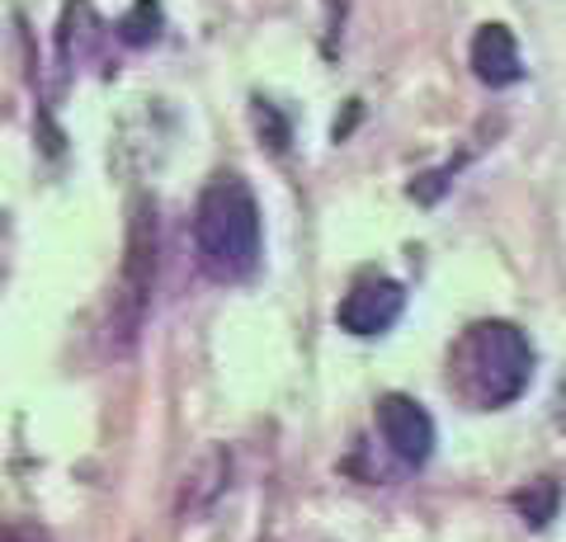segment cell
Returning <instances> with one entry per match:
<instances>
[{
  "mask_svg": "<svg viewBox=\"0 0 566 542\" xmlns=\"http://www.w3.org/2000/svg\"><path fill=\"white\" fill-rule=\"evenodd\" d=\"M449 382L472 406H510L534 382V344L515 321H476L449 354Z\"/></svg>",
  "mask_w": 566,
  "mask_h": 542,
  "instance_id": "obj_2",
  "label": "cell"
},
{
  "mask_svg": "<svg viewBox=\"0 0 566 542\" xmlns=\"http://www.w3.org/2000/svg\"><path fill=\"white\" fill-rule=\"evenodd\" d=\"M557 500H562V491H557L553 477H538V481H528V486H520V491L510 496V504L524 514L528 529H547V523L557 519Z\"/></svg>",
  "mask_w": 566,
  "mask_h": 542,
  "instance_id": "obj_8",
  "label": "cell"
},
{
  "mask_svg": "<svg viewBox=\"0 0 566 542\" xmlns=\"http://www.w3.org/2000/svg\"><path fill=\"white\" fill-rule=\"evenodd\" d=\"M227 477H232V453L227 448H208L199 463L185 471L180 486V514H203L218 504V496L227 491Z\"/></svg>",
  "mask_w": 566,
  "mask_h": 542,
  "instance_id": "obj_7",
  "label": "cell"
},
{
  "mask_svg": "<svg viewBox=\"0 0 566 542\" xmlns=\"http://www.w3.org/2000/svg\"><path fill=\"white\" fill-rule=\"evenodd\" d=\"M374 415H378V429H382L387 448H392L406 467H424V463H430V453H434V419H430V411H424L416 396L387 392V396H378Z\"/></svg>",
  "mask_w": 566,
  "mask_h": 542,
  "instance_id": "obj_5",
  "label": "cell"
},
{
  "mask_svg": "<svg viewBox=\"0 0 566 542\" xmlns=\"http://www.w3.org/2000/svg\"><path fill=\"white\" fill-rule=\"evenodd\" d=\"M0 542H29L24 529H0Z\"/></svg>",
  "mask_w": 566,
  "mask_h": 542,
  "instance_id": "obj_11",
  "label": "cell"
},
{
  "mask_svg": "<svg viewBox=\"0 0 566 542\" xmlns=\"http://www.w3.org/2000/svg\"><path fill=\"white\" fill-rule=\"evenodd\" d=\"M472 76L491 85V91H505V85H515L524 76V62H520V43L515 33H510L505 24H482L472 33Z\"/></svg>",
  "mask_w": 566,
  "mask_h": 542,
  "instance_id": "obj_6",
  "label": "cell"
},
{
  "mask_svg": "<svg viewBox=\"0 0 566 542\" xmlns=\"http://www.w3.org/2000/svg\"><path fill=\"white\" fill-rule=\"evenodd\" d=\"M118 39L128 47L156 43V39H161V6H156V0H137V6L118 20Z\"/></svg>",
  "mask_w": 566,
  "mask_h": 542,
  "instance_id": "obj_9",
  "label": "cell"
},
{
  "mask_svg": "<svg viewBox=\"0 0 566 542\" xmlns=\"http://www.w3.org/2000/svg\"><path fill=\"white\" fill-rule=\"evenodd\" d=\"M251 114H255V132L270 142V151H283L289 147V118H283L270 99H255L251 104Z\"/></svg>",
  "mask_w": 566,
  "mask_h": 542,
  "instance_id": "obj_10",
  "label": "cell"
},
{
  "mask_svg": "<svg viewBox=\"0 0 566 542\" xmlns=\"http://www.w3.org/2000/svg\"><path fill=\"white\" fill-rule=\"evenodd\" d=\"M406 311V288L397 278L387 274H364L354 278V288L340 297V307H335V321L349 336H382V330H392L397 317Z\"/></svg>",
  "mask_w": 566,
  "mask_h": 542,
  "instance_id": "obj_4",
  "label": "cell"
},
{
  "mask_svg": "<svg viewBox=\"0 0 566 542\" xmlns=\"http://www.w3.org/2000/svg\"><path fill=\"white\" fill-rule=\"evenodd\" d=\"M156 265H161V217L147 194H137L128 203V241H123V269H118V288L109 302V349L128 354L142 336L151 307V288H156Z\"/></svg>",
  "mask_w": 566,
  "mask_h": 542,
  "instance_id": "obj_3",
  "label": "cell"
},
{
  "mask_svg": "<svg viewBox=\"0 0 566 542\" xmlns=\"http://www.w3.org/2000/svg\"><path fill=\"white\" fill-rule=\"evenodd\" d=\"M193 255L212 284H245L264 259V226L255 189L241 174L222 170L203 184L193 203Z\"/></svg>",
  "mask_w": 566,
  "mask_h": 542,
  "instance_id": "obj_1",
  "label": "cell"
}]
</instances>
